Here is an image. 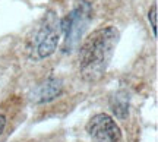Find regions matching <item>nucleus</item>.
I'll return each mask as SVG.
<instances>
[{
  "label": "nucleus",
  "mask_w": 158,
  "mask_h": 142,
  "mask_svg": "<svg viewBox=\"0 0 158 142\" xmlns=\"http://www.w3.org/2000/svg\"><path fill=\"white\" fill-rule=\"evenodd\" d=\"M157 16H158L157 6H152V7L149 9L148 18H149V23H151V27H152V34H154V37H157Z\"/></svg>",
  "instance_id": "0eeeda50"
},
{
  "label": "nucleus",
  "mask_w": 158,
  "mask_h": 142,
  "mask_svg": "<svg viewBox=\"0 0 158 142\" xmlns=\"http://www.w3.org/2000/svg\"><path fill=\"white\" fill-rule=\"evenodd\" d=\"M5 126H6V117L3 116V114H0V133L3 132Z\"/></svg>",
  "instance_id": "6e6552de"
},
{
  "label": "nucleus",
  "mask_w": 158,
  "mask_h": 142,
  "mask_svg": "<svg viewBox=\"0 0 158 142\" xmlns=\"http://www.w3.org/2000/svg\"><path fill=\"white\" fill-rule=\"evenodd\" d=\"M86 132L94 142H122L120 127L108 114L94 116L86 125Z\"/></svg>",
  "instance_id": "20e7f679"
},
{
  "label": "nucleus",
  "mask_w": 158,
  "mask_h": 142,
  "mask_svg": "<svg viewBox=\"0 0 158 142\" xmlns=\"http://www.w3.org/2000/svg\"><path fill=\"white\" fill-rule=\"evenodd\" d=\"M60 35L62 32H60L59 21L54 18L53 13H50L34 37V50L38 60L50 57L56 51L60 41Z\"/></svg>",
  "instance_id": "7ed1b4c3"
},
{
  "label": "nucleus",
  "mask_w": 158,
  "mask_h": 142,
  "mask_svg": "<svg viewBox=\"0 0 158 142\" xmlns=\"http://www.w3.org/2000/svg\"><path fill=\"white\" fill-rule=\"evenodd\" d=\"M63 85L62 81L57 78H50V79L44 81L41 85L32 92V101L37 104H44L51 100H54L62 94Z\"/></svg>",
  "instance_id": "39448f33"
},
{
  "label": "nucleus",
  "mask_w": 158,
  "mask_h": 142,
  "mask_svg": "<svg viewBox=\"0 0 158 142\" xmlns=\"http://www.w3.org/2000/svg\"><path fill=\"white\" fill-rule=\"evenodd\" d=\"M92 21V6L88 0H81L76 3L62 21H59L60 32L63 35V53H72L84 38L86 29Z\"/></svg>",
  "instance_id": "f03ea898"
},
{
  "label": "nucleus",
  "mask_w": 158,
  "mask_h": 142,
  "mask_svg": "<svg viewBox=\"0 0 158 142\" xmlns=\"http://www.w3.org/2000/svg\"><path fill=\"white\" fill-rule=\"evenodd\" d=\"M118 38L117 29L106 27L94 31L84 41L79 50V70L85 79L95 81L106 73Z\"/></svg>",
  "instance_id": "f257e3e1"
},
{
  "label": "nucleus",
  "mask_w": 158,
  "mask_h": 142,
  "mask_svg": "<svg viewBox=\"0 0 158 142\" xmlns=\"http://www.w3.org/2000/svg\"><path fill=\"white\" fill-rule=\"evenodd\" d=\"M110 104H111L113 113L117 116L118 119H126V116L129 114V102H127L126 97L122 95V92L116 94Z\"/></svg>",
  "instance_id": "423d86ee"
}]
</instances>
